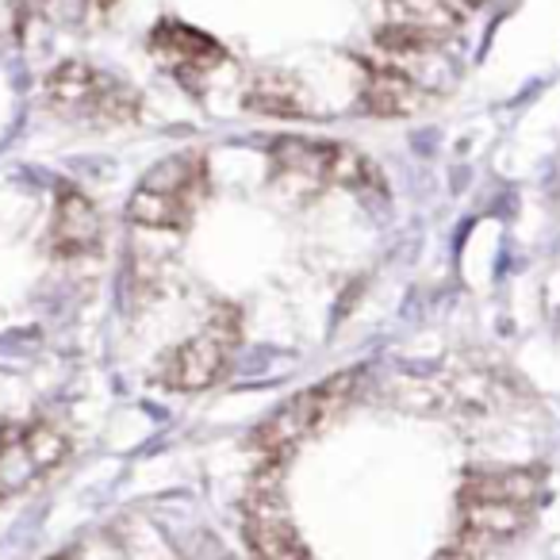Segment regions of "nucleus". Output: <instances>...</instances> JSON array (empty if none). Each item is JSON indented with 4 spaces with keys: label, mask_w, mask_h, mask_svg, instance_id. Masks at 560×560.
<instances>
[{
    "label": "nucleus",
    "mask_w": 560,
    "mask_h": 560,
    "mask_svg": "<svg viewBox=\"0 0 560 560\" xmlns=\"http://www.w3.org/2000/svg\"><path fill=\"white\" fill-rule=\"evenodd\" d=\"M545 503L541 468L472 472L457 495V529L434 560H483L534 526Z\"/></svg>",
    "instance_id": "1"
},
{
    "label": "nucleus",
    "mask_w": 560,
    "mask_h": 560,
    "mask_svg": "<svg viewBox=\"0 0 560 560\" xmlns=\"http://www.w3.org/2000/svg\"><path fill=\"white\" fill-rule=\"evenodd\" d=\"M50 112L85 127H124L139 119L142 96L116 73H104L89 62H62L47 73L43 85Z\"/></svg>",
    "instance_id": "2"
},
{
    "label": "nucleus",
    "mask_w": 560,
    "mask_h": 560,
    "mask_svg": "<svg viewBox=\"0 0 560 560\" xmlns=\"http://www.w3.org/2000/svg\"><path fill=\"white\" fill-rule=\"evenodd\" d=\"M361 373H338L327 376L323 384H312V388L296 392L289 404H280L277 411L265 422H257L249 445L257 450L265 468H284V460L300 450L312 434H319L346 404H350L353 388H358Z\"/></svg>",
    "instance_id": "3"
},
{
    "label": "nucleus",
    "mask_w": 560,
    "mask_h": 560,
    "mask_svg": "<svg viewBox=\"0 0 560 560\" xmlns=\"http://www.w3.org/2000/svg\"><path fill=\"white\" fill-rule=\"evenodd\" d=\"M203 196H208V158L200 150H180L139 180L127 200V219L150 231H185Z\"/></svg>",
    "instance_id": "4"
},
{
    "label": "nucleus",
    "mask_w": 560,
    "mask_h": 560,
    "mask_svg": "<svg viewBox=\"0 0 560 560\" xmlns=\"http://www.w3.org/2000/svg\"><path fill=\"white\" fill-rule=\"evenodd\" d=\"M272 177L292 192H319V188H381V173L361 150L338 142H315L300 135H284L272 142Z\"/></svg>",
    "instance_id": "5"
},
{
    "label": "nucleus",
    "mask_w": 560,
    "mask_h": 560,
    "mask_svg": "<svg viewBox=\"0 0 560 560\" xmlns=\"http://www.w3.org/2000/svg\"><path fill=\"white\" fill-rule=\"evenodd\" d=\"M242 323L234 307H219L200 335L185 338L180 346H173L158 365V381L170 392H203L211 384L223 381L226 365H231L234 350H238Z\"/></svg>",
    "instance_id": "6"
},
{
    "label": "nucleus",
    "mask_w": 560,
    "mask_h": 560,
    "mask_svg": "<svg viewBox=\"0 0 560 560\" xmlns=\"http://www.w3.org/2000/svg\"><path fill=\"white\" fill-rule=\"evenodd\" d=\"M280 468L257 465V483L242 503V537L257 560H312V549L300 537L289 503L277 488Z\"/></svg>",
    "instance_id": "7"
},
{
    "label": "nucleus",
    "mask_w": 560,
    "mask_h": 560,
    "mask_svg": "<svg viewBox=\"0 0 560 560\" xmlns=\"http://www.w3.org/2000/svg\"><path fill=\"white\" fill-rule=\"evenodd\" d=\"M70 453V438L55 422H9L0 430V499H12L55 472Z\"/></svg>",
    "instance_id": "8"
},
{
    "label": "nucleus",
    "mask_w": 560,
    "mask_h": 560,
    "mask_svg": "<svg viewBox=\"0 0 560 560\" xmlns=\"http://www.w3.org/2000/svg\"><path fill=\"white\" fill-rule=\"evenodd\" d=\"M150 55L158 58L162 70H170L188 89H200L219 66L226 62V50L211 35L180 24V20H162L150 32Z\"/></svg>",
    "instance_id": "9"
},
{
    "label": "nucleus",
    "mask_w": 560,
    "mask_h": 560,
    "mask_svg": "<svg viewBox=\"0 0 560 560\" xmlns=\"http://www.w3.org/2000/svg\"><path fill=\"white\" fill-rule=\"evenodd\" d=\"M104 242V219L96 203L81 188L62 185L55 200V219H50V249L58 257H89Z\"/></svg>",
    "instance_id": "10"
},
{
    "label": "nucleus",
    "mask_w": 560,
    "mask_h": 560,
    "mask_svg": "<svg viewBox=\"0 0 560 560\" xmlns=\"http://www.w3.org/2000/svg\"><path fill=\"white\" fill-rule=\"evenodd\" d=\"M361 101L373 116H407L419 108V85L404 66H376L369 70Z\"/></svg>",
    "instance_id": "11"
},
{
    "label": "nucleus",
    "mask_w": 560,
    "mask_h": 560,
    "mask_svg": "<svg viewBox=\"0 0 560 560\" xmlns=\"http://www.w3.org/2000/svg\"><path fill=\"white\" fill-rule=\"evenodd\" d=\"M246 108L265 112V116H292V119L315 116V108L300 93V85L292 78H284V73H261L254 81V89L246 93Z\"/></svg>",
    "instance_id": "12"
},
{
    "label": "nucleus",
    "mask_w": 560,
    "mask_h": 560,
    "mask_svg": "<svg viewBox=\"0 0 560 560\" xmlns=\"http://www.w3.org/2000/svg\"><path fill=\"white\" fill-rule=\"evenodd\" d=\"M47 24L70 27V32H85V27L101 24L108 16L112 0H32Z\"/></svg>",
    "instance_id": "13"
}]
</instances>
